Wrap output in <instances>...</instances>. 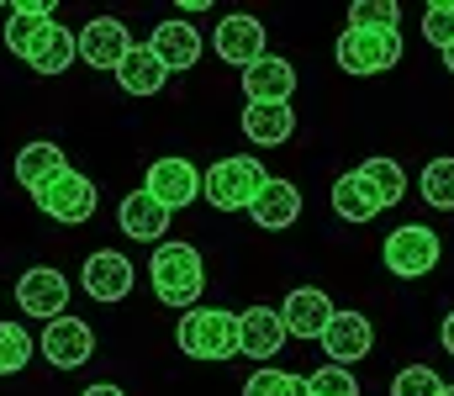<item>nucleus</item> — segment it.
<instances>
[{"label":"nucleus","instance_id":"obj_1","mask_svg":"<svg viewBox=\"0 0 454 396\" xmlns=\"http://www.w3.org/2000/svg\"><path fill=\"white\" fill-rule=\"evenodd\" d=\"M148 285H153V296L164 301V307H180V312H191L196 301H201V291H207V264H201V249L196 244H159L153 249V260H148Z\"/></svg>","mask_w":454,"mask_h":396},{"label":"nucleus","instance_id":"obj_2","mask_svg":"<svg viewBox=\"0 0 454 396\" xmlns=\"http://www.w3.org/2000/svg\"><path fill=\"white\" fill-rule=\"evenodd\" d=\"M175 344L185 360H207V365H223L238 354V312L223 307H191L175 328Z\"/></svg>","mask_w":454,"mask_h":396},{"label":"nucleus","instance_id":"obj_3","mask_svg":"<svg viewBox=\"0 0 454 396\" xmlns=\"http://www.w3.org/2000/svg\"><path fill=\"white\" fill-rule=\"evenodd\" d=\"M264 180H270V175H264V164H259V159L227 153V159H217V164L201 175V196H207L217 212H248Z\"/></svg>","mask_w":454,"mask_h":396},{"label":"nucleus","instance_id":"obj_4","mask_svg":"<svg viewBox=\"0 0 454 396\" xmlns=\"http://www.w3.org/2000/svg\"><path fill=\"white\" fill-rule=\"evenodd\" d=\"M439 233H428V228H418V222H402L391 238H386V249H380V260L386 269L396 275V280H423V275H434L439 269Z\"/></svg>","mask_w":454,"mask_h":396},{"label":"nucleus","instance_id":"obj_5","mask_svg":"<svg viewBox=\"0 0 454 396\" xmlns=\"http://www.w3.org/2000/svg\"><path fill=\"white\" fill-rule=\"evenodd\" d=\"M37 354H43L53 370H80V365H90V354H96V328L64 312V317L43 322V333H37Z\"/></svg>","mask_w":454,"mask_h":396},{"label":"nucleus","instance_id":"obj_6","mask_svg":"<svg viewBox=\"0 0 454 396\" xmlns=\"http://www.w3.org/2000/svg\"><path fill=\"white\" fill-rule=\"evenodd\" d=\"M333 53H339L343 74L370 80V74H386V69L402 58V32H354V27H348Z\"/></svg>","mask_w":454,"mask_h":396},{"label":"nucleus","instance_id":"obj_7","mask_svg":"<svg viewBox=\"0 0 454 396\" xmlns=\"http://www.w3.org/2000/svg\"><path fill=\"white\" fill-rule=\"evenodd\" d=\"M37 206L53 217V222H90L96 217V185H90V175H80V169H64L53 185H43L37 190Z\"/></svg>","mask_w":454,"mask_h":396},{"label":"nucleus","instance_id":"obj_8","mask_svg":"<svg viewBox=\"0 0 454 396\" xmlns=\"http://www.w3.org/2000/svg\"><path fill=\"white\" fill-rule=\"evenodd\" d=\"M143 190H148L159 206L180 212V206H191V201L201 196V169H196L191 159H153L148 175H143Z\"/></svg>","mask_w":454,"mask_h":396},{"label":"nucleus","instance_id":"obj_9","mask_svg":"<svg viewBox=\"0 0 454 396\" xmlns=\"http://www.w3.org/2000/svg\"><path fill=\"white\" fill-rule=\"evenodd\" d=\"M16 307H21L27 317H37V322H53V317H64V307H69V280H64L53 264H37V269H27V275L16 280Z\"/></svg>","mask_w":454,"mask_h":396},{"label":"nucleus","instance_id":"obj_10","mask_svg":"<svg viewBox=\"0 0 454 396\" xmlns=\"http://www.w3.org/2000/svg\"><path fill=\"white\" fill-rule=\"evenodd\" d=\"M74 43H80V58L90 64V69H121V58L132 53V32L116 21V16H90L80 32H74Z\"/></svg>","mask_w":454,"mask_h":396},{"label":"nucleus","instance_id":"obj_11","mask_svg":"<svg viewBox=\"0 0 454 396\" xmlns=\"http://www.w3.org/2000/svg\"><path fill=\"white\" fill-rule=\"evenodd\" d=\"M286 322H280V307H248V312H238V354H248L254 365H264V360H275L280 349H286Z\"/></svg>","mask_w":454,"mask_h":396},{"label":"nucleus","instance_id":"obj_12","mask_svg":"<svg viewBox=\"0 0 454 396\" xmlns=\"http://www.w3.org/2000/svg\"><path fill=\"white\" fill-rule=\"evenodd\" d=\"M333 301H328V291H317V285H296L286 301H280V322H286V333L291 338H323L328 333V322H333Z\"/></svg>","mask_w":454,"mask_h":396},{"label":"nucleus","instance_id":"obj_13","mask_svg":"<svg viewBox=\"0 0 454 396\" xmlns=\"http://www.w3.org/2000/svg\"><path fill=\"white\" fill-rule=\"evenodd\" d=\"M323 349H328V365H359L370 349H375V328H370V317L364 312H333V322H328V333L317 338Z\"/></svg>","mask_w":454,"mask_h":396},{"label":"nucleus","instance_id":"obj_14","mask_svg":"<svg viewBox=\"0 0 454 396\" xmlns=\"http://www.w3.org/2000/svg\"><path fill=\"white\" fill-rule=\"evenodd\" d=\"M80 291L90 296V301H121L127 291H132V260L127 254H116V249H96L85 269H80Z\"/></svg>","mask_w":454,"mask_h":396},{"label":"nucleus","instance_id":"obj_15","mask_svg":"<svg viewBox=\"0 0 454 396\" xmlns=\"http://www.w3.org/2000/svg\"><path fill=\"white\" fill-rule=\"evenodd\" d=\"M291 90H296L291 58L264 53L254 69H243V96H248V106H291Z\"/></svg>","mask_w":454,"mask_h":396},{"label":"nucleus","instance_id":"obj_16","mask_svg":"<svg viewBox=\"0 0 454 396\" xmlns=\"http://www.w3.org/2000/svg\"><path fill=\"white\" fill-rule=\"evenodd\" d=\"M217 58L232 69H254L264 58V27L259 16H223L217 21Z\"/></svg>","mask_w":454,"mask_h":396},{"label":"nucleus","instance_id":"obj_17","mask_svg":"<svg viewBox=\"0 0 454 396\" xmlns=\"http://www.w3.org/2000/svg\"><path fill=\"white\" fill-rule=\"evenodd\" d=\"M148 48L164 58V69H169V74H185V69H196V64H201V48H207V43H201V32H196L191 21H175V16H169V21H159V27H153Z\"/></svg>","mask_w":454,"mask_h":396},{"label":"nucleus","instance_id":"obj_18","mask_svg":"<svg viewBox=\"0 0 454 396\" xmlns=\"http://www.w3.org/2000/svg\"><path fill=\"white\" fill-rule=\"evenodd\" d=\"M248 217L264 228V233H286L296 217H301V190L291 185V180H264L259 185V196H254V206H248Z\"/></svg>","mask_w":454,"mask_h":396},{"label":"nucleus","instance_id":"obj_19","mask_svg":"<svg viewBox=\"0 0 454 396\" xmlns=\"http://www.w3.org/2000/svg\"><path fill=\"white\" fill-rule=\"evenodd\" d=\"M116 222H121V233H127L132 244H164V233H169V206H159L148 190H132V196L116 206Z\"/></svg>","mask_w":454,"mask_h":396},{"label":"nucleus","instance_id":"obj_20","mask_svg":"<svg viewBox=\"0 0 454 396\" xmlns=\"http://www.w3.org/2000/svg\"><path fill=\"white\" fill-rule=\"evenodd\" d=\"M48 27H53V5L21 0V5H11V16H5V48H11L16 58H32V48L43 43Z\"/></svg>","mask_w":454,"mask_h":396},{"label":"nucleus","instance_id":"obj_21","mask_svg":"<svg viewBox=\"0 0 454 396\" xmlns=\"http://www.w3.org/2000/svg\"><path fill=\"white\" fill-rule=\"evenodd\" d=\"M333 212H339L343 222H375L386 212V201H380V190L359 169H348V175L333 180Z\"/></svg>","mask_w":454,"mask_h":396},{"label":"nucleus","instance_id":"obj_22","mask_svg":"<svg viewBox=\"0 0 454 396\" xmlns=\"http://www.w3.org/2000/svg\"><path fill=\"white\" fill-rule=\"evenodd\" d=\"M164 80H169L164 58H159L148 43H132V53H127V58H121V69H116V85H121L127 96H159V90H164Z\"/></svg>","mask_w":454,"mask_h":396},{"label":"nucleus","instance_id":"obj_23","mask_svg":"<svg viewBox=\"0 0 454 396\" xmlns=\"http://www.w3.org/2000/svg\"><path fill=\"white\" fill-rule=\"evenodd\" d=\"M64 169H69V159H64L59 143H27V148L16 153V180H21L32 196H37L43 185H53Z\"/></svg>","mask_w":454,"mask_h":396},{"label":"nucleus","instance_id":"obj_24","mask_svg":"<svg viewBox=\"0 0 454 396\" xmlns=\"http://www.w3.org/2000/svg\"><path fill=\"white\" fill-rule=\"evenodd\" d=\"M243 132L259 148H280L296 132V112L291 106H243Z\"/></svg>","mask_w":454,"mask_h":396},{"label":"nucleus","instance_id":"obj_25","mask_svg":"<svg viewBox=\"0 0 454 396\" xmlns=\"http://www.w3.org/2000/svg\"><path fill=\"white\" fill-rule=\"evenodd\" d=\"M74 58H80V43H74V32L53 21V27L43 32V43L32 48V58H27V69H32V74H64V69H69Z\"/></svg>","mask_w":454,"mask_h":396},{"label":"nucleus","instance_id":"obj_26","mask_svg":"<svg viewBox=\"0 0 454 396\" xmlns=\"http://www.w3.org/2000/svg\"><path fill=\"white\" fill-rule=\"evenodd\" d=\"M418 190L434 212H454V159H428L418 175Z\"/></svg>","mask_w":454,"mask_h":396},{"label":"nucleus","instance_id":"obj_27","mask_svg":"<svg viewBox=\"0 0 454 396\" xmlns=\"http://www.w3.org/2000/svg\"><path fill=\"white\" fill-rule=\"evenodd\" d=\"M348 27L354 32H396L402 27V5L396 0H354L348 5Z\"/></svg>","mask_w":454,"mask_h":396},{"label":"nucleus","instance_id":"obj_28","mask_svg":"<svg viewBox=\"0 0 454 396\" xmlns=\"http://www.w3.org/2000/svg\"><path fill=\"white\" fill-rule=\"evenodd\" d=\"M359 175L380 190V201H386V206H396V201L407 196V169H402L396 159H364V164H359Z\"/></svg>","mask_w":454,"mask_h":396},{"label":"nucleus","instance_id":"obj_29","mask_svg":"<svg viewBox=\"0 0 454 396\" xmlns=\"http://www.w3.org/2000/svg\"><path fill=\"white\" fill-rule=\"evenodd\" d=\"M32 354H37V338H32L27 328H16V322H0V376L27 370Z\"/></svg>","mask_w":454,"mask_h":396},{"label":"nucleus","instance_id":"obj_30","mask_svg":"<svg viewBox=\"0 0 454 396\" xmlns=\"http://www.w3.org/2000/svg\"><path fill=\"white\" fill-rule=\"evenodd\" d=\"M243 396H307V381L291 370H254L243 381Z\"/></svg>","mask_w":454,"mask_h":396},{"label":"nucleus","instance_id":"obj_31","mask_svg":"<svg viewBox=\"0 0 454 396\" xmlns=\"http://www.w3.org/2000/svg\"><path fill=\"white\" fill-rule=\"evenodd\" d=\"M439 392H444V381H439L434 365H407L391 381V396H439Z\"/></svg>","mask_w":454,"mask_h":396},{"label":"nucleus","instance_id":"obj_32","mask_svg":"<svg viewBox=\"0 0 454 396\" xmlns=\"http://www.w3.org/2000/svg\"><path fill=\"white\" fill-rule=\"evenodd\" d=\"M307 396H359V381L343 365H323V370L307 376Z\"/></svg>","mask_w":454,"mask_h":396},{"label":"nucleus","instance_id":"obj_33","mask_svg":"<svg viewBox=\"0 0 454 396\" xmlns=\"http://www.w3.org/2000/svg\"><path fill=\"white\" fill-rule=\"evenodd\" d=\"M423 37H428L439 53L450 48L454 43V0H434V5L423 11Z\"/></svg>","mask_w":454,"mask_h":396},{"label":"nucleus","instance_id":"obj_34","mask_svg":"<svg viewBox=\"0 0 454 396\" xmlns=\"http://www.w3.org/2000/svg\"><path fill=\"white\" fill-rule=\"evenodd\" d=\"M439 338H444V354L454 360V312L444 317V328H439Z\"/></svg>","mask_w":454,"mask_h":396},{"label":"nucleus","instance_id":"obj_35","mask_svg":"<svg viewBox=\"0 0 454 396\" xmlns=\"http://www.w3.org/2000/svg\"><path fill=\"white\" fill-rule=\"evenodd\" d=\"M80 396H127V392H121V386H106V381H101V386H90V392H80Z\"/></svg>","mask_w":454,"mask_h":396},{"label":"nucleus","instance_id":"obj_36","mask_svg":"<svg viewBox=\"0 0 454 396\" xmlns=\"http://www.w3.org/2000/svg\"><path fill=\"white\" fill-rule=\"evenodd\" d=\"M439 58H444V69H450V74H454V43H450V48H444V53H439Z\"/></svg>","mask_w":454,"mask_h":396},{"label":"nucleus","instance_id":"obj_37","mask_svg":"<svg viewBox=\"0 0 454 396\" xmlns=\"http://www.w3.org/2000/svg\"><path fill=\"white\" fill-rule=\"evenodd\" d=\"M439 396H454V386H444V392H439Z\"/></svg>","mask_w":454,"mask_h":396}]
</instances>
